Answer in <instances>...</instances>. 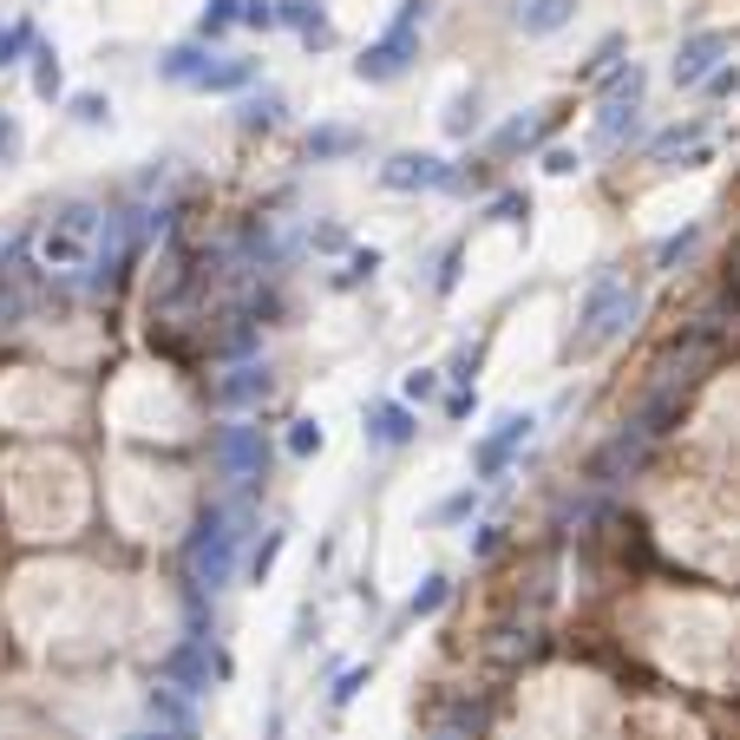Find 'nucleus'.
<instances>
[{
  "label": "nucleus",
  "mask_w": 740,
  "mask_h": 740,
  "mask_svg": "<svg viewBox=\"0 0 740 740\" xmlns=\"http://www.w3.org/2000/svg\"><path fill=\"white\" fill-rule=\"evenodd\" d=\"M98 256H105V210H92V203H66V210L46 216L39 236H33V262H39L46 275H79V269H92Z\"/></svg>",
  "instance_id": "nucleus-1"
},
{
  "label": "nucleus",
  "mask_w": 740,
  "mask_h": 740,
  "mask_svg": "<svg viewBox=\"0 0 740 740\" xmlns=\"http://www.w3.org/2000/svg\"><path fill=\"white\" fill-rule=\"evenodd\" d=\"M636 308H643V295H636L623 275H597V282H590V295H584V308H577L571 354H597V348H610L616 334H630Z\"/></svg>",
  "instance_id": "nucleus-2"
},
{
  "label": "nucleus",
  "mask_w": 740,
  "mask_h": 740,
  "mask_svg": "<svg viewBox=\"0 0 740 740\" xmlns=\"http://www.w3.org/2000/svg\"><path fill=\"white\" fill-rule=\"evenodd\" d=\"M426 7H433V0H400V20L354 59V72H361L367 85H387V79H400V72L420 59V20H426Z\"/></svg>",
  "instance_id": "nucleus-3"
},
{
  "label": "nucleus",
  "mask_w": 740,
  "mask_h": 740,
  "mask_svg": "<svg viewBox=\"0 0 740 740\" xmlns=\"http://www.w3.org/2000/svg\"><path fill=\"white\" fill-rule=\"evenodd\" d=\"M230 564H236V531H230V512H210L190 538V577L203 590H223L230 584Z\"/></svg>",
  "instance_id": "nucleus-4"
},
{
  "label": "nucleus",
  "mask_w": 740,
  "mask_h": 740,
  "mask_svg": "<svg viewBox=\"0 0 740 740\" xmlns=\"http://www.w3.org/2000/svg\"><path fill=\"white\" fill-rule=\"evenodd\" d=\"M636 111H643V66H623L597 111V144H623V131H636Z\"/></svg>",
  "instance_id": "nucleus-5"
},
{
  "label": "nucleus",
  "mask_w": 740,
  "mask_h": 740,
  "mask_svg": "<svg viewBox=\"0 0 740 740\" xmlns=\"http://www.w3.org/2000/svg\"><path fill=\"white\" fill-rule=\"evenodd\" d=\"M453 164L439 157V151H400V157H387L380 164V184L387 190H453Z\"/></svg>",
  "instance_id": "nucleus-6"
},
{
  "label": "nucleus",
  "mask_w": 740,
  "mask_h": 740,
  "mask_svg": "<svg viewBox=\"0 0 740 740\" xmlns=\"http://www.w3.org/2000/svg\"><path fill=\"white\" fill-rule=\"evenodd\" d=\"M525 439H531V413H505V420H498V426L479 439V453H472V472H479V479H498V472H505V459H512Z\"/></svg>",
  "instance_id": "nucleus-7"
},
{
  "label": "nucleus",
  "mask_w": 740,
  "mask_h": 740,
  "mask_svg": "<svg viewBox=\"0 0 740 740\" xmlns=\"http://www.w3.org/2000/svg\"><path fill=\"white\" fill-rule=\"evenodd\" d=\"M721 52H728V33H689V39H682V52H676V66H669V72H676V85H702V79L715 72V59H721Z\"/></svg>",
  "instance_id": "nucleus-8"
},
{
  "label": "nucleus",
  "mask_w": 740,
  "mask_h": 740,
  "mask_svg": "<svg viewBox=\"0 0 740 740\" xmlns=\"http://www.w3.org/2000/svg\"><path fill=\"white\" fill-rule=\"evenodd\" d=\"M216 459H223L230 479L249 485V479L262 472V433H249V426H223V433H216Z\"/></svg>",
  "instance_id": "nucleus-9"
},
{
  "label": "nucleus",
  "mask_w": 740,
  "mask_h": 740,
  "mask_svg": "<svg viewBox=\"0 0 740 740\" xmlns=\"http://www.w3.org/2000/svg\"><path fill=\"white\" fill-rule=\"evenodd\" d=\"M512 20H518V33L544 39V33H557V26H571V20H577V0H518V7H512Z\"/></svg>",
  "instance_id": "nucleus-10"
},
{
  "label": "nucleus",
  "mask_w": 740,
  "mask_h": 740,
  "mask_svg": "<svg viewBox=\"0 0 740 740\" xmlns=\"http://www.w3.org/2000/svg\"><path fill=\"white\" fill-rule=\"evenodd\" d=\"M413 433H420V420H413L400 400H380V407L367 413V439H374V446H407Z\"/></svg>",
  "instance_id": "nucleus-11"
},
{
  "label": "nucleus",
  "mask_w": 740,
  "mask_h": 740,
  "mask_svg": "<svg viewBox=\"0 0 740 740\" xmlns=\"http://www.w3.org/2000/svg\"><path fill=\"white\" fill-rule=\"evenodd\" d=\"M275 26H295L308 46H328V7L321 0H275Z\"/></svg>",
  "instance_id": "nucleus-12"
},
{
  "label": "nucleus",
  "mask_w": 740,
  "mask_h": 740,
  "mask_svg": "<svg viewBox=\"0 0 740 740\" xmlns=\"http://www.w3.org/2000/svg\"><path fill=\"white\" fill-rule=\"evenodd\" d=\"M249 79H256V66H249V59H216V52H210V66L197 72V85H203V92H243Z\"/></svg>",
  "instance_id": "nucleus-13"
},
{
  "label": "nucleus",
  "mask_w": 740,
  "mask_h": 740,
  "mask_svg": "<svg viewBox=\"0 0 740 740\" xmlns=\"http://www.w3.org/2000/svg\"><path fill=\"white\" fill-rule=\"evenodd\" d=\"M203 66H210V52H203V46H171V52L157 59V72H164L171 85H197V72H203Z\"/></svg>",
  "instance_id": "nucleus-14"
},
{
  "label": "nucleus",
  "mask_w": 740,
  "mask_h": 740,
  "mask_svg": "<svg viewBox=\"0 0 740 740\" xmlns=\"http://www.w3.org/2000/svg\"><path fill=\"white\" fill-rule=\"evenodd\" d=\"M262 394H269V374H256V367H243L236 380H223V387H216V400H223V407H243V400H262Z\"/></svg>",
  "instance_id": "nucleus-15"
},
{
  "label": "nucleus",
  "mask_w": 740,
  "mask_h": 740,
  "mask_svg": "<svg viewBox=\"0 0 740 740\" xmlns=\"http://www.w3.org/2000/svg\"><path fill=\"white\" fill-rule=\"evenodd\" d=\"M230 26H243V0H210V7L197 13V33H203V39H216V33H230Z\"/></svg>",
  "instance_id": "nucleus-16"
},
{
  "label": "nucleus",
  "mask_w": 740,
  "mask_h": 740,
  "mask_svg": "<svg viewBox=\"0 0 740 740\" xmlns=\"http://www.w3.org/2000/svg\"><path fill=\"white\" fill-rule=\"evenodd\" d=\"M354 144H361V131H348V125H321V131L308 138V151H315V157H348Z\"/></svg>",
  "instance_id": "nucleus-17"
},
{
  "label": "nucleus",
  "mask_w": 740,
  "mask_h": 740,
  "mask_svg": "<svg viewBox=\"0 0 740 740\" xmlns=\"http://www.w3.org/2000/svg\"><path fill=\"white\" fill-rule=\"evenodd\" d=\"M33 92L39 98H59V52L52 46H33Z\"/></svg>",
  "instance_id": "nucleus-18"
},
{
  "label": "nucleus",
  "mask_w": 740,
  "mask_h": 740,
  "mask_svg": "<svg viewBox=\"0 0 740 740\" xmlns=\"http://www.w3.org/2000/svg\"><path fill=\"white\" fill-rule=\"evenodd\" d=\"M72 118L79 125H105L111 118V98L105 92H72Z\"/></svg>",
  "instance_id": "nucleus-19"
},
{
  "label": "nucleus",
  "mask_w": 740,
  "mask_h": 740,
  "mask_svg": "<svg viewBox=\"0 0 740 740\" xmlns=\"http://www.w3.org/2000/svg\"><path fill=\"white\" fill-rule=\"evenodd\" d=\"M472 125H479V92H459V98H453V111H446V131H453V138H466Z\"/></svg>",
  "instance_id": "nucleus-20"
},
{
  "label": "nucleus",
  "mask_w": 740,
  "mask_h": 740,
  "mask_svg": "<svg viewBox=\"0 0 740 740\" xmlns=\"http://www.w3.org/2000/svg\"><path fill=\"white\" fill-rule=\"evenodd\" d=\"M289 453H295V459H315V453H321V426H315V420H295V426H289Z\"/></svg>",
  "instance_id": "nucleus-21"
},
{
  "label": "nucleus",
  "mask_w": 740,
  "mask_h": 740,
  "mask_svg": "<svg viewBox=\"0 0 740 740\" xmlns=\"http://www.w3.org/2000/svg\"><path fill=\"white\" fill-rule=\"evenodd\" d=\"M26 46H33V26H26V20H13V26H0V66H13V59H20Z\"/></svg>",
  "instance_id": "nucleus-22"
},
{
  "label": "nucleus",
  "mask_w": 740,
  "mask_h": 740,
  "mask_svg": "<svg viewBox=\"0 0 740 740\" xmlns=\"http://www.w3.org/2000/svg\"><path fill=\"white\" fill-rule=\"evenodd\" d=\"M439 603H446V577H426V584L413 590V603H407V610H413V616H433Z\"/></svg>",
  "instance_id": "nucleus-23"
},
{
  "label": "nucleus",
  "mask_w": 740,
  "mask_h": 740,
  "mask_svg": "<svg viewBox=\"0 0 740 740\" xmlns=\"http://www.w3.org/2000/svg\"><path fill=\"white\" fill-rule=\"evenodd\" d=\"M275 111H282V98H275V92H262V98H249V105H243V125H249V131H256V125H275Z\"/></svg>",
  "instance_id": "nucleus-24"
},
{
  "label": "nucleus",
  "mask_w": 740,
  "mask_h": 740,
  "mask_svg": "<svg viewBox=\"0 0 740 740\" xmlns=\"http://www.w3.org/2000/svg\"><path fill=\"white\" fill-rule=\"evenodd\" d=\"M243 26H275V0H243Z\"/></svg>",
  "instance_id": "nucleus-25"
},
{
  "label": "nucleus",
  "mask_w": 740,
  "mask_h": 740,
  "mask_svg": "<svg viewBox=\"0 0 740 740\" xmlns=\"http://www.w3.org/2000/svg\"><path fill=\"white\" fill-rule=\"evenodd\" d=\"M525 210H531V203H525V197H498V203H492V223H518V216H525Z\"/></svg>",
  "instance_id": "nucleus-26"
},
{
  "label": "nucleus",
  "mask_w": 740,
  "mask_h": 740,
  "mask_svg": "<svg viewBox=\"0 0 740 740\" xmlns=\"http://www.w3.org/2000/svg\"><path fill=\"white\" fill-rule=\"evenodd\" d=\"M695 249V230H682V236H669L662 249H656V262H676V256H689Z\"/></svg>",
  "instance_id": "nucleus-27"
},
{
  "label": "nucleus",
  "mask_w": 740,
  "mask_h": 740,
  "mask_svg": "<svg viewBox=\"0 0 740 740\" xmlns=\"http://www.w3.org/2000/svg\"><path fill=\"white\" fill-rule=\"evenodd\" d=\"M439 394V380H433V367H420L413 380H407V400H433Z\"/></svg>",
  "instance_id": "nucleus-28"
},
{
  "label": "nucleus",
  "mask_w": 740,
  "mask_h": 740,
  "mask_svg": "<svg viewBox=\"0 0 740 740\" xmlns=\"http://www.w3.org/2000/svg\"><path fill=\"white\" fill-rule=\"evenodd\" d=\"M544 171H551V177H571V171H577V151H551Z\"/></svg>",
  "instance_id": "nucleus-29"
},
{
  "label": "nucleus",
  "mask_w": 740,
  "mask_h": 740,
  "mask_svg": "<svg viewBox=\"0 0 740 740\" xmlns=\"http://www.w3.org/2000/svg\"><path fill=\"white\" fill-rule=\"evenodd\" d=\"M275 551H282V531H269V544H262V551H256V577H262V571H269V564H275Z\"/></svg>",
  "instance_id": "nucleus-30"
},
{
  "label": "nucleus",
  "mask_w": 740,
  "mask_h": 740,
  "mask_svg": "<svg viewBox=\"0 0 740 740\" xmlns=\"http://www.w3.org/2000/svg\"><path fill=\"white\" fill-rule=\"evenodd\" d=\"M20 151V125L13 118H0V157H13Z\"/></svg>",
  "instance_id": "nucleus-31"
},
{
  "label": "nucleus",
  "mask_w": 740,
  "mask_h": 740,
  "mask_svg": "<svg viewBox=\"0 0 740 740\" xmlns=\"http://www.w3.org/2000/svg\"><path fill=\"white\" fill-rule=\"evenodd\" d=\"M466 512H472V492H459V498H446V505H439V518H466Z\"/></svg>",
  "instance_id": "nucleus-32"
}]
</instances>
